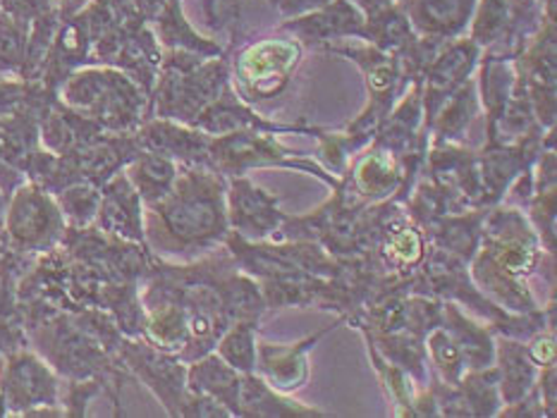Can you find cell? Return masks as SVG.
Instances as JSON below:
<instances>
[{
	"label": "cell",
	"instance_id": "d590c367",
	"mask_svg": "<svg viewBox=\"0 0 557 418\" xmlns=\"http://www.w3.org/2000/svg\"><path fill=\"white\" fill-rule=\"evenodd\" d=\"M498 416H510V418H548L546 409H543L541 394L534 385L529 394H524L522 400H517L512 404H503Z\"/></svg>",
	"mask_w": 557,
	"mask_h": 418
},
{
	"label": "cell",
	"instance_id": "ba28073f",
	"mask_svg": "<svg viewBox=\"0 0 557 418\" xmlns=\"http://www.w3.org/2000/svg\"><path fill=\"white\" fill-rule=\"evenodd\" d=\"M515 67L524 77L527 91L539 125L543 129L555 127L557 117V63H555V24L553 17L546 20L539 36L531 46H524L517 55Z\"/></svg>",
	"mask_w": 557,
	"mask_h": 418
},
{
	"label": "cell",
	"instance_id": "f35d334b",
	"mask_svg": "<svg viewBox=\"0 0 557 418\" xmlns=\"http://www.w3.org/2000/svg\"><path fill=\"white\" fill-rule=\"evenodd\" d=\"M359 10H364L369 17L379 15V12H383L385 8L393 5V0H355Z\"/></svg>",
	"mask_w": 557,
	"mask_h": 418
},
{
	"label": "cell",
	"instance_id": "e575fe53",
	"mask_svg": "<svg viewBox=\"0 0 557 418\" xmlns=\"http://www.w3.org/2000/svg\"><path fill=\"white\" fill-rule=\"evenodd\" d=\"M180 416H191V418H227L230 411L221 402H215L209 394H199V392H187V397L183 402V409H180Z\"/></svg>",
	"mask_w": 557,
	"mask_h": 418
},
{
	"label": "cell",
	"instance_id": "7c38bea8",
	"mask_svg": "<svg viewBox=\"0 0 557 418\" xmlns=\"http://www.w3.org/2000/svg\"><path fill=\"white\" fill-rule=\"evenodd\" d=\"M206 135L211 137H221L230 135V131H239V129H259V131H273V135H319V127H307V125H281L275 119H269L259 115L249 103H245L233 89V81L225 91L218 96V99L206 107V111L194 119V125Z\"/></svg>",
	"mask_w": 557,
	"mask_h": 418
},
{
	"label": "cell",
	"instance_id": "836d02e7",
	"mask_svg": "<svg viewBox=\"0 0 557 418\" xmlns=\"http://www.w3.org/2000/svg\"><path fill=\"white\" fill-rule=\"evenodd\" d=\"M527 352L539 368L557 362V342H555V318H550L536 334L527 340Z\"/></svg>",
	"mask_w": 557,
	"mask_h": 418
},
{
	"label": "cell",
	"instance_id": "4dcf8cb0",
	"mask_svg": "<svg viewBox=\"0 0 557 418\" xmlns=\"http://www.w3.org/2000/svg\"><path fill=\"white\" fill-rule=\"evenodd\" d=\"M423 344H426V356H429V364L433 366V376L443 382H450V385L459 382V378H462L467 370L465 358L459 354L457 344L450 334H447V330L443 326L433 328L426 334Z\"/></svg>",
	"mask_w": 557,
	"mask_h": 418
},
{
	"label": "cell",
	"instance_id": "d6a6232c",
	"mask_svg": "<svg viewBox=\"0 0 557 418\" xmlns=\"http://www.w3.org/2000/svg\"><path fill=\"white\" fill-rule=\"evenodd\" d=\"M99 203H101L99 191L91 187H72L63 191V211L77 225L89 223L94 215L99 213Z\"/></svg>",
	"mask_w": 557,
	"mask_h": 418
},
{
	"label": "cell",
	"instance_id": "2e32d148",
	"mask_svg": "<svg viewBox=\"0 0 557 418\" xmlns=\"http://www.w3.org/2000/svg\"><path fill=\"white\" fill-rule=\"evenodd\" d=\"M60 230L55 203L39 189H22L10 215V232L27 246H46Z\"/></svg>",
	"mask_w": 557,
	"mask_h": 418
},
{
	"label": "cell",
	"instance_id": "277c9868",
	"mask_svg": "<svg viewBox=\"0 0 557 418\" xmlns=\"http://www.w3.org/2000/svg\"><path fill=\"white\" fill-rule=\"evenodd\" d=\"M183 60L173 65L161 81L159 117L175 119V123L194 125L206 107L230 87V65L223 58H213L211 63H201V55H180Z\"/></svg>",
	"mask_w": 557,
	"mask_h": 418
},
{
	"label": "cell",
	"instance_id": "603a6c76",
	"mask_svg": "<svg viewBox=\"0 0 557 418\" xmlns=\"http://www.w3.org/2000/svg\"><path fill=\"white\" fill-rule=\"evenodd\" d=\"M481 113V101H479V89L476 79H467L462 87L450 93L438 115L433 117L431 123V147H438V143H465L469 127L476 123Z\"/></svg>",
	"mask_w": 557,
	"mask_h": 418
},
{
	"label": "cell",
	"instance_id": "f1b7e54d",
	"mask_svg": "<svg viewBox=\"0 0 557 418\" xmlns=\"http://www.w3.org/2000/svg\"><path fill=\"white\" fill-rule=\"evenodd\" d=\"M259 338V322L237 320L230 326L221 340L215 344V354L227 362L239 373H253L257 368V340Z\"/></svg>",
	"mask_w": 557,
	"mask_h": 418
},
{
	"label": "cell",
	"instance_id": "ffe728a7",
	"mask_svg": "<svg viewBox=\"0 0 557 418\" xmlns=\"http://www.w3.org/2000/svg\"><path fill=\"white\" fill-rule=\"evenodd\" d=\"M495 370L503 404L522 400L536 385L539 366L531 362L527 342L507 334H495Z\"/></svg>",
	"mask_w": 557,
	"mask_h": 418
},
{
	"label": "cell",
	"instance_id": "8992f818",
	"mask_svg": "<svg viewBox=\"0 0 557 418\" xmlns=\"http://www.w3.org/2000/svg\"><path fill=\"white\" fill-rule=\"evenodd\" d=\"M65 101L87 117L111 129H127L139 123L144 96L129 79L113 72H87L67 84Z\"/></svg>",
	"mask_w": 557,
	"mask_h": 418
},
{
	"label": "cell",
	"instance_id": "484cf974",
	"mask_svg": "<svg viewBox=\"0 0 557 418\" xmlns=\"http://www.w3.org/2000/svg\"><path fill=\"white\" fill-rule=\"evenodd\" d=\"M10 400L15 406H51L55 404V378L34 356H17L10 368Z\"/></svg>",
	"mask_w": 557,
	"mask_h": 418
},
{
	"label": "cell",
	"instance_id": "d4e9b609",
	"mask_svg": "<svg viewBox=\"0 0 557 418\" xmlns=\"http://www.w3.org/2000/svg\"><path fill=\"white\" fill-rule=\"evenodd\" d=\"M515 77H517V69H515V60H510V55L491 51L486 58H483L476 89H479L481 107L486 111V135L493 129V125L498 123L503 107L507 105V101H510Z\"/></svg>",
	"mask_w": 557,
	"mask_h": 418
},
{
	"label": "cell",
	"instance_id": "3957f363",
	"mask_svg": "<svg viewBox=\"0 0 557 418\" xmlns=\"http://www.w3.org/2000/svg\"><path fill=\"white\" fill-rule=\"evenodd\" d=\"M209 165L225 177L247 175L251 170H259V167H289V170L319 177L331 189L341 187V177L321 167L313 155L309 159L301 151L285 147L273 131L239 129L230 131V135L211 137Z\"/></svg>",
	"mask_w": 557,
	"mask_h": 418
},
{
	"label": "cell",
	"instance_id": "5bb4252c",
	"mask_svg": "<svg viewBox=\"0 0 557 418\" xmlns=\"http://www.w3.org/2000/svg\"><path fill=\"white\" fill-rule=\"evenodd\" d=\"M137 143L144 151L165 155L171 161L183 165H209V143L211 135L206 131L175 123V119L161 117L149 123L139 131Z\"/></svg>",
	"mask_w": 557,
	"mask_h": 418
},
{
	"label": "cell",
	"instance_id": "74e56055",
	"mask_svg": "<svg viewBox=\"0 0 557 418\" xmlns=\"http://www.w3.org/2000/svg\"><path fill=\"white\" fill-rule=\"evenodd\" d=\"M329 3L331 0H277V8H281L285 17H301Z\"/></svg>",
	"mask_w": 557,
	"mask_h": 418
},
{
	"label": "cell",
	"instance_id": "ac0fdd59",
	"mask_svg": "<svg viewBox=\"0 0 557 418\" xmlns=\"http://www.w3.org/2000/svg\"><path fill=\"white\" fill-rule=\"evenodd\" d=\"M239 416L247 418H323L331 416L317 406H307L287 397L285 392L271 388L257 373H242L239 388Z\"/></svg>",
	"mask_w": 557,
	"mask_h": 418
},
{
	"label": "cell",
	"instance_id": "30bf717a",
	"mask_svg": "<svg viewBox=\"0 0 557 418\" xmlns=\"http://www.w3.org/2000/svg\"><path fill=\"white\" fill-rule=\"evenodd\" d=\"M345 316H337L333 326H325L323 330L309 334V338L293 342V344H271L265 340L257 342V368L253 373L261 376L271 388L281 390L285 394L297 392L307 385L309 380V352L317 346L323 338L343 326Z\"/></svg>",
	"mask_w": 557,
	"mask_h": 418
},
{
	"label": "cell",
	"instance_id": "52a82bcc",
	"mask_svg": "<svg viewBox=\"0 0 557 418\" xmlns=\"http://www.w3.org/2000/svg\"><path fill=\"white\" fill-rule=\"evenodd\" d=\"M225 208L230 230L245 239H253V242L275 237L285 220L281 199L253 185L247 175L227 177Z\"/></svg>",
	"mask_w": 557,
	"mask_h": 418
},
{
	"label": "cell",
	"instance_id": "9c48e42d",
	"mask_svg": "<svg viewBox=\"0 0 557 418\" xmlns=\"http://www.w3.org/2000/svg\"><path fill=\"white\" fill-rule=\"evenodd\" d=\"M331 53H341L349 60H355L359 69L367 77L369 89V103L361 113L373 117L381 125V119L393 111L399 96L405 93L409 79L405 77L403 63L395 53H385L375 46H352V48H337L329 46Z\"/></svg>",
	"mask_w": 557,
	"mask_h": 418
},
{
	"label": "cell",
	"instance_id": "e0dca14e",
	"mask_svg": "<svg viewBox=\"0 0 557 418\" xmlns=\"http://www.w3.org/2000/svg\"><path fill=\"white\" fill-rule=\"evenodd\" d=\"M486 215H488V208L445 213L438 220L431 223L426 230H423V235H426V242L431 249H441L445 254L457 256L459 261L469 263L479 249Z\"/></svg>",
	"mask_w": 557,
	"mask_h": 418
},
{
	"label": "cell",
	"instance_id": "4316f807",
	"mask_svg": "<svg viewBox=\"0 0 557 418\" xmlns=\"http://www.w3.org/2000/svg\"><path fill=\"white\" fill-rule=\"evenodd\" d=\"M180 173V165L165 155L144 151L137 153V159H132L129 165V182L137 189L141 201H147L149 206L156 201H161L168 191L173 189L175 179Z\"/></svg>",
	"mask_w": 557,
	"mask_h": 418
},
{
	"label": "cell",
	"instance_id": "1f68e13d",
	"mask_svg": "<svg viewBox=\"0 0 557 418\" xmlns=\"http://www.w3.org/2000/svg\"><path fill=\"white\" fill-rule=\"evenodd\" d=\"M527 218L534 227L543 251L555 254V239H557V187L536 191L531 201L527 203Z\"/></svg>",
	"mask_w": 557,
	"mask_h": 418
},
{
	"label": "cell",
	"instance_id": "7402d4cb",
	"mask_svg": "<svg viewBox=\"0 0 557 418\" xmlns=\"http://www.w3.org/2000/svg\"><path fill=\"white\" fill-rule=\"evenodd\" d=\"M239 388L242 373L215 352L197 358L187 368V390L209 394L225 406L230 416H239Z\"/></svg>",
	"mask_w": 557,
	"mask_h": 418
},
{
	"label": "cell",
	"instance_id": "4fadbf2b",
	"mask_svg": "<svg viewBox=\"0 0 557 418\" xmlns=\"http://www.w3.org/2000/svg\"><path fill=\"white\" fill-rule=\"evenodd\" d=\"M127 362L147 380L168 414L180 416L187 397V368L177 354L163 352L153 344H135L127 350Z\"/></svg>",
	"mask_w": 557,
	"mask_h": 418
},
{
	"label": "cell",
	"instance_id": "cb8c5ba5",
	"mask_svg": "<svg viewBox=\"0 0 557 418\" xmlns=\"http://www.w3.org/2000/svg\"><path fill=\"white\" fill-rule=\"evenodd\" d=\"M99 215L101 225L108 232L137 239H144V227H141V199L137 189L132 187L127 175H117L111 185L106 187V194L99 203Z\"/></svg>",
	"mask_w": 557,
	"mask_h": 418
},
{
	"label": "cell",
	"instance_id": "5b68a950",
	"mask_svg": "<svg viewBox=\"0 0 557 418\" xmlns=\"http://www.w3.org/2000/svg\"><path fill=\"white\" fill-rule=\"evenodd\" d=\"M299 60L301 46L295 39H265L249 43L233 65V89L249 105L269 103L293 81Z\"/></svg>",
	"mask_w": 557,
	"mask_h": 418
},
{
	"label": "cell",
	"instance_id": "44dd1931",
	"mask_svg": "<svg viewBox=\"0 0 557 418\" xmlns=\"http://www.w3.org/2000/svg\"><path fill=\"white\" fill-rule=\"evenodd\" d=\"M474 5L476 0H409L407 12L426 39L445 43L467 29Z\"/></svg>",
	"mask_w": 557,
	"mask_h": 418
},
{
	"label": "cell",
	"instance_id": "9a60e30c",
	"mask_svg": "<svg viewBox=\"0 0 557 418\" xmlns=\"http://www.w3.org/2000/svg\"><path fill=\"white\" fill-rule=\"evenodd\" d=\"M285 29L295 34L301 43H331L335 39H347V36L364 39L367 17L349 0H331L329 5L287 22Z\"/></svg>",
	"mask_w": 557,
	"mask_h": 418
},
{
	"label": "cell",
	"instance_id": "6da1fadb",
	"mask_svg": "<svg viewBox=\"0 0 557 418\" xmlns=\"http://www.w3.org/2000/svg\"><path fill=\"white\" fill-rule=\"evenodd\" d=\"M543 251L527 213L507 203H495L483 220L481 242L469 261V275L493 304L510 314H534L539 302L531 278L541 273Z\"/></svg>",
	"mask_w": 557,
	"mask_h": 418
},
{
	"label": "cell",
	"instance_id": "d6986e66",
	"mask_svg": "<svg viewBox=\"0 0 557 418\" xmlns=\"http://www.w3.org/2000/svg\"><path fill=\"white\" fill-rule=\"evenodd\" d=\"M441 326L455 340L459 354L465 358L467 370L488 368L495 364V332L491 330V326H479L455 302H443Z\"/></svg>",
	"mask_w": 557,
	"mask_h": 418
},
{
	"label": "cell",
	"instance_id": "7a4b0ae2",
	"mask_svg": "<svg viewBox=\"0 0 557 418\" xmlns=\"http://www.w3.org/2000/svg\"><path fill=\"white\" fill-rule=\"evenodd\" d=\"M227 177L211 165H180L173 189L151 203V239L165 254L201 256L223 246L230 232Z\"/></svg>",
	"mask_w": 557,
	"mask_h": 418
},
{
	"label": "cell",
	"instance_id": "8fae6325",
	"mask_svg": "<svg viewBox=\"0 0 557 418\" xmlns=\"http://www.w3.org/2000/svg\"><path fill=\"white\" fill-rule=\"evenodd\" d=\"M341 179L357 201L373 206V203L397 197L403 187V165L393 151L371 141L369 149H361L357 159L347 165V173Z\"/></svg>",
	"mask_w": 557,
	"mask_h": 418
},
{
	"label": "cell",
	"instance_id": "f546056e",
	"mask_svg": "<svg viewBox=\"0 0 557 418\" xmlns=\"http://www.w3.org/2000/svg\"><path fill=\"white\" fill-rule=\"evenodd\" d=\"M367 346H369V356H371L375 373H379L387 397H391L395 404V414L397 416H414V394H417L414 380H411L403 368L391 364L387 358H383L379 352H375V346L371 342H367Z\"/></svg>",
	"mask_w": 557,
	"mask_h": 418
},
{
	"label": "cell",
	"instance_id": "83f0119b",
	"mask_svg": "<svg viewBox=\"0 0 557 418\" xmlns=\"http://www.w3.org/2000/svg\"><path fill=\"white\" fill-rule=\"evenodd\" d=\"M457 390L467 404L469 418L498 416L503 400L498 390V370H495V364L488 368L465 370V376L457 382Z\"/></svg>",
	"mask_w": 557,
	"mask_h": 418
},
{
	"label": "cell",
	"instance_id": "8d00e7d4",
	"mask_svg": "<svg viewBox=\"0 0 557 418\" xmlns=\"http://www.w3.org/2000/svg\"><path fill=\"white\" fill-rule=\"evenodd\" d=\"M536 390L541 394L543 409L548 418H555V404H557V362L541 366L536 378Z\"/></svg>",
	"mask_w": 557,
	"mask_h": 418
}]
</instances>
